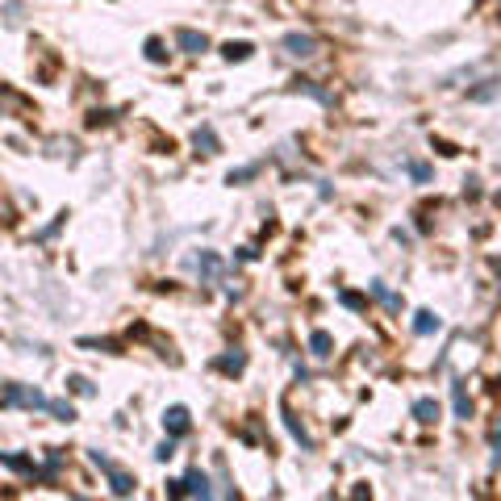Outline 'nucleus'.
<instances>
[{"instance_id":"nucleus-2","label":"nucleus","mask_w":501,"mask_h":501,"mask_svg":"<svg viewBox=\"0 0 501 501\" xmlns=\"http://www.w3.org/2000/svg\"><path fill=\"white\" fill-rule=\"evenodd\" d=\"M176 42H180V51H188V55L209 51V38H205V34H197V30H180V34H176Z\"/></svg>"},{"instance_id":"nucleus-1","label":"nucleus","mask_w":501,"mask_h":501,"mask_svg":"<svg viewBox=\"0 0 501 501\" xmlns=\"http://www.w3.org/2000/svg\"><path fill=\"white\" fill-rule=\"evenodd\" d=\"M163 426H167V435H172V439H184V435H188V426H192V422H188V410H184V406H172V410L163 414Z\"/></svg>"},{"instance_id":"nucleus-11","label":"nucleus","mask_w":501,"mask_h":501,"mask_svg":"<svg viewBox=\"0 0 501 501\" xmlns=\"http://www.w3.org/2000/svg\"><path fill=\"white\" fill-rule=\"evenodd\" d=\"M201 272H205V276H217V272H221V259L205 250V255H201Z\"/></svg>"},{"instance_id":"nucleus-9","label":"nucleus","mask_w":501,"mask_h":501,"mask_svg":"<svg viewBox=\"0 0 501 501\" xmlns=\"http://www.w3.org/2000/svg\"><path fill=\"white\" fill-rule=\"evenodd\" d=\"M451 401H455V414H459V418H468V414H472V401H468L464 385H451Z\"/></svg>"},{"instance_id":"nucleus-4","label":"nucleus","mask_w":501,"mask_h":501,"mask_svg":"<svg viewBox=\"0 0 501 501\" xmlns=\"http://www.w3.org/2000/svg\"><path fill=\"white\" fill-rule=\"evenodd\" d=\"M213 489H209V480L201 476V472H188L184 476V497H209Z\"/></svg>"},{"instance_id":"nucleus-12","label":"nucleus","mask_w":501,"mask_h":501,"mask_svg":"<svg viewBox=\"0 0 501 501\" xmlns=\"http://www.w3.org/2000/svg\"><path fill=\"white\" fill-rule=\"evenodd\" d=\"M51 414H55L59 422H71V418H75V410H71L67 401H51Z\"/></svg>"},{"instance_id":"nucleus-3","label":"nucleus","mask_w":501,"mask_h":501,"mask_svg":"<svg viewBox=\"0 0 501 501\" xmlns=\"http://www.w3.org/2000/svg\"><path fill=\"white\" fill-rule=\"evenodd\" d=\"M284 46H289V55H297V59H309V55L318 51V42H313L309 34H289Z\"/></svg>"},{"instance_id":"nucleus-7","label":"nucleus","mask_w":501,"mask_h":501,"mask_svg":"<svg viewBox=\"0 0 501 501\" xmlns=\"http://www.w3.org/2000/svg\"><path fill=\"white\" fill-rule=\"evenodd\" d=\"M109 484H113L117 497H130V493H134V476H125V472H117V468L109 472Z\"/></svg>"},{"instance_id":"nucleus-10","label":"nucleus","mask_w":501,"mask_h":501,"mask_svg":"<svg viewBox=\"0 0 501 501\" xmlns=\"http://www.w3.org/2000/svg\"><path fill=\"white\" fill-rule=\"evenodd\" d=\"M372 293H376V297H381V301H385L389 309H401V297H393V293H389L385 284H372Z\"/></svg>"},{"instance_id":"nucleus-18","label":"nucleus","mask_w":501,"mask_h":501,"mask_svg":"<svg viewBox=\"0 0 501 501\" xmlns=\"http://www.w3.org/2000/svg\"><path fill=\"white\" fill-rule=\"evenodd\" d=\"M197 147H209V151H213V134H209V130H197Z\"/></svg>"},{"instance_id":"nucleus-16","label":"nucleus","mask_w":501,"mask_h":501,"mask_svg":"<svg viewBox=\"0 0 501 501\" xmlns=\"http://www.w3.org/2000/svg\"><path fill=\"white\" fill-rule=\"evenodd\" d=\"M221 367H226V372H242V355H226Z\"/></svg>"},{"instance_id":"nucleus-17","label":"nucleus","mask_w":501,"mask_h":501,"mask_svg":"<svg viewBox=\"0 0 501 501\" xmlns=\"http://www.w3.org/2000/svg\"><path fill=\"white\" fill-rule=\"evenodd\" d=\"M71 385H75V393H84V397H88V393H92V385H88V381H84V376H71Z\"/></svg>"},{"instance_id":"nucleus-5","label":"nucleus","mask_w":501,"mask_h":501,"mask_svg":"<svg viewBox=\"0 0 501 501\" xmlns=\"http://www.w3.org/2000/svg\"><path fill=\"white\" fill-rule=\"evenodd\" d=\"M439 326H443V322H439L430 309H418V313H414V330H418V334H435Z\"/></svg>"},{"instance_id":"nucleus-6","label":"nucleus","mask_w":501,"mask_h":501,"mask_svg":"<svg viewBox=\"0 0 501 501\" xmlns=\"http://www.w3.org/2000/svg\"><path fill=\"white\" fill-rule=\"evenodd\" d=\"M414 418H418V422H435V418H439V401L418 397V401H414Z\"/></svg>"},{"instance_id":"nucleus-15","label":"nucleus","mask_w":501,"mask_h":501,"mask_svg":"<svg viewBox=\"0 0 501 501\" xmlns=\"http://www.w3.org/2000/svg\"><path fill=\"white\" fill-rule=\"evenodd\" d=\"M410 176H414V180H430V167H426V163H410Z\"/></svg>"},{"instance_id":"nucleus-14","label":"nucleus","mask_w":501,"mask_h":501,"mask_svg":"<svg viewBox=\"0 0 501 501\" xmlns=\"http://www.w3.org/2000/svg\"><path fill=\"white\" fill-rule=\"evenodd\" d=\"M147 59H151V63H163V42H159V38L147 42Z\"/></svg>"},{"instance_id":"nucleus-13","label":"nucleus","mask_w":501,"mask_h":501,"mask_svg":"<svg viewBox=\"0 0 501 501\" xmlns=\"http://www.w3.org/2000/svg\"><path fill=\"white\" fill-rule=\"evenodd\" d=\"M221 55H226V59H246V55H250V46H246V42H230Z\"/></svg>"},{"instance_id":"nucleus-19","label":"nucleus","mask_w":501,"mask_h":501,"mask_svg":"<svg viewBox=\"0 0 501 501\" xmlns=\"http://www.w3.org/2000/svg\"><path fill=\"white\" fill-rule=\"evenodd\" d=\"M493 447H497V459H501V430L493 435Z\"/></svg>"},{"instance_id":"nucleus-8","label":"nucleus","mask_w":501,"mask_h":501,"mask_svg":"<svg viewBox=\"0 0 501 501\" xmlns=\"http://www.w3.org/2000/svg\"><path fill=\"white\" fill-rule=\"evenodd\" d=\"M309 347H313V355H318V359H326V355H330V347H334V338H330L326 330H313V338H309Z\"/></svg>"}]
</instances>
